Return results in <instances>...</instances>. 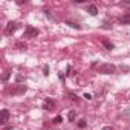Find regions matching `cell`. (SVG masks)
Instances as JSON below:
<instances>
[{"instance_id":"cell-1","label":"cell","mask_w":130,"mask_h":130,"mask_svg":"<svg viewBox=\"0 0 130 130\" xmlns=\"http://www.w3.org/2000/svg\"><path fill=\"white\" fill-rule=\"evenodd\" d=\"M98 72L100 74H106V75L115 74L116 72V66L115 64H110V63H104V64H101V66L98 68Z\"/></svg>"},{"instance_id":"cell-2","label":"cell","mask_w":130,"mask_h":130,"mask_svg":"<svg viewBox=\"0 0 130 130\" xmlns=\"http://www.w3.org/2000/svg\"><path fill=\"white\" fill-rule=\"evenodd\" d=\"M38 35V29L37 28H34V26H26V29H25V34H23V37H26V38H34V37H37Z\"/></svg>"},{"instance_id":"cell-3","label":"cell","mask_w":130,"mask_h":130,"mask_svg":"<svg viewBox=\"0 0 130 130\" xmlns=\"http://www.w3.org/2000/svg\"><path fill=\"white\" fill-rule=\"evenodd\" d=\"M17 28H19V22H9V23L6 25V29H5L6 35H11V34H14V32L17 31Z\"/></svg>"},{"instance_id":"cell-4","label":"cell","mask_w":130,"mask_h":130,"mask_svg":"<svg viewBox=\"0 0 130 130\" xmlns=\"http://www.w3.org/2000/svg\"><path fill=\"white\" fill-rule=\"evenodd\" d=\"M8 119H9V112H8L6 109H3V110H2V115H0V124L5 125V124L8 122Z\"/></svg>"},{"instance_id":"cell-5","label":"cell","mask_w":130,"mask_h":130,"mask_svg":"<svg viewBox=\"0 0 130 130\" xmlns=\"http://www.w3.org/2000/svg\"><path fill=\"white\" fill-rule=\"evenodd\" d=\"M26 89H28L26 86H17L15 89H12V90H11V93H12V95H20V93H25V92H26Z\"/></svg>"},{"instance_id":"cell-6","label":"cell","mask_w":130,"mask_h":130,"mask_svg":"<svg viewBox=\"0 0 130 130\" xmlns=\"http://www.w3.org/2000/svg\"><path fill=\"white\" fill-rule=\"evenodd\" d=\"M43 107H44L46 110H52V109L55 107V103H54L52 100H49V98H47V100L44 101V104H43Z\"/></svg>"},{"instance_id":"cell-7","label":"cell","mask_w":130,"mask_h":130,"mask_svg":"<svg viewBox=\"0 0 130 130\" xmlns=\"http://www.w3.org/2000/svg\"><path fill=\"white\" fill-rule=\"evenodd\" d=\"M87 12H89L90 15H96V14H98V8H96L95 5H89V6H87Z\"/></svg>"},{"instance_id":"cell-8","label":"cell","mask_w":130,"mask_h":130,"mask_svg":"<svg viewBox=\"0 0 130 130\" xmlns=\"http://www.w3.org/2000/svg\"><path fill=\"white\" fill-rule=\"evenodd\" d=\"M103 44L107 47V51H112V49L115 47V46H113V43H110V41H109V40H106V38L103 40Z\"/></svg>"},{"instance_id":"cell-9","label":"cell","mask_w":130,"mask_h":130,"mask_svg":"<svg viewBox=\"0 0 130 130\" xmlns=\"http://www.w3.org/2000/svg\"><path fill=\"white\" fill-rule=\"evenodd\" d=\"M121 23H125V25H130V14L121 17Z\"/></svg>"},{"instance_id":"cell-10","label":"cell","mask_w":130,"mask_h":130,"mask_svg":"<svg viewBox=\"0 0 130 130\" xmlns=\"http://www.w3.org/2000/svg\"><path fill=\"white\" fill-rule=\"evenodd\" d=\"M68 118H69V121H71V122H74V121H75V118H77V113H75L74 110H71V112H69V116H68Z\"/></svg>"},{"instance_id":"cell-11","label":"cell","mask_w":130,"mask_h":130,"mask_svg":"<svg viewBox=\"0 0 130 130\" xmlns=\"http://www.w3.org/2000/svg\"><path fill=\"white\" fill-rule=\"evenodd\" d=\"M52 122H54V124H60V122H63V116H61V115L55 116V118L52 119Z\"/></svg>"},{"instance_id":"cell-12","label":"cell","mask_w":130,"mask_h":130,"mask_svg":"<svg viewBox=\"0 0 130 130\" xmlns=\"http://www.w3.org/2000/svg\"><path fill=\"white\" fill-rule=\"evenodd\" d=\"M77 125H78V127H80V128H84V127H86V125H87V122H86V119H80V121H78V124H77Z\"/></svg>"},{"instance_id":"cell-13","label":"cell","mask_w":130,"mask_h":130,"mask_svg":"<svg viewBox=\"0 0 130 130\" xmlns=\"http://www.w3.org/2000/svg\"><path fill=\"white\" fill-rule=\"evenodd\" d=\"M66 23H68L71 28H77V29H81V26H80L78 23H74V22H66Z\"/></svg>"},{"instance_id":"cell-14","label":"cell","mask_w":130,"mask_h":130,"mask_svg":"<svg viewBox=\"0 0 130 130\" xmlns=\"http://www.w3.org/2000/svg\"><path fill=\"white\" fill-rule=\"evenodd\" d=\"M15 47H20V49H26V44H25V43H15Z\"/></svg>"},{"instance_id":"cell-15","label":"cell","mask_w":130,"mask_h":130,"mask_svg":"<svg viewBox=\"0 0 130 130\" xmlns=\"http://www.w3.org/2000/svg\"><path fill=\"white\" fill-rule=\"evenodd\" d=\"M22 81H25V77L23 75H17V83H22Z\"/></svg>"},{"instance_id":"cell-16","label":"cell","mask_w":130,"mask_h":130,"mask_svg":"<svg viewBox=\"0 0 130 130\" xmlns=\"http://www.w3.org/2000/svg\"><path fill=\"white\" fill-rule=\"evenodd\" d=\"M43 72H44V75H49V68L44 66V68H43Z\"/></svg>"},{"instance_id":"cell-17","label":"cell","mask_w":130,"mask_h":130,"mask_svg":"<svg viewBox=\"0 0 130 130\" xmlns=\"http://www.w3.org/2000/svg\"><path fill=\"white\" fill-rule=\"evenodd\" d=\"M8 78H9V72H5V74H3V80H5V81H6V80H8Z\"/></svg>"},{"instance_id":"cell-18","label":"cell","mask_w":130,"mask_h":130,"mask_svg":"<svg viewBox=\"0 0 130 130\" xmlns=\"http://www.w3.org/2000/svg\"><path fill=\"white\" fill-rule=\"evenodd\" d=\"M84 98H86V100H90V98H92V95H90V93H84Z\"/></svg>"},{"instance_id":"cell-19","label":"cell","mask_w":130,"mask_h":130,"mask_svg":"<svg viewBox=\"0 0 130 130\" xmlns=\"http://www.w3.org/2000/svg\"><path fill=\"white\" fill-rule=\"evenodd\" d=\"M103 130H113V127H110V125H106V127H103Z\"/></svg>"},{"instance_id":"cell-20","label":"cell","mask_w":130,"mask_h":130,"mask_svg":"<svg viewBox=\"0 0 130 130\" xmlns=\"http://www.w3.org/2000/svg\"><path fill=\"white\" fill-rule=\"evenodd\" d=\"M5 130H12V127H6V128H5Z\"/></svg>"}]
</instances>
